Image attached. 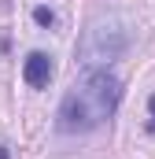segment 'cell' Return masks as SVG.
<instances>
[{"instance_id": "cell-1", "label": "cell", "mask_w": 155, "mask_h": 159, "mask_svg": "<svg viewBox=\"0 0 155 159\" xmlns=\"http://www.w3.org/2000/svg\"><path fill=\"white\" fill-rule=\"evenodd\" d=\"M118 100H122V81L107 70H89L59 104V129L63 133H89L115 115Z\"/></svg>"}, {"instance_id": "cell-5", "label": "cell", "mask_w": 155, "mask_h": 159, "mask_svg": "<svg viewBox=\"0 0 155 159\" xmlns=\"http://www.w3.org/2000/svg\"><path fill=\"white\" fill-rule=\"evenodd\" d=\"M148 111H152V126H155V96L148 100Z\"/></svg>"}, {"instance_id": "cell-6", "label": "cell", "mask_w": 155, "mask_h": 159, "mask_svg": "<svg viewBox=\"0 0 155 159\" xmlns=\"http://www.w3.org/2000/svg\"><path fill=\"white\" fill-rule=\"evenodd\" d=\"M0 159H11V156H7V148H0Z\"/></svg>"}, {"instance_id": "cell-3", "label": "cell", "mask_w": 155, "mask_h": 159, "mask_svg": "<svg viewBox=\"0 0 155 159\" xmlns=\"http://www.w3.org/2000/svg\"><path fill=\"white\" fill-rule=\"evenodd\" d=\"M22 78H26L30 89H44V85L52 81V56H44V52H30L26 63H22Z\"/></svg>"}, {"instance_id": "cell-2", "label": "cell", "mask_w": 155, "mask_h": 159, "mask_svg": "<svg viewBox=\"0 0 155 159\" xmlns=\"http://www.w3.org/2000/svg\"><path fill=\"white\" fill-rule=\"evenodd\" d=\"M129 48V30L122 15H96L85 22L81 37H78V67L85 70H104L107 63H115Z\"/></svg>"}, {"instance_id": "cell-4", "label": "cell", "mask_w": 155, "mask_h": 159, "mask_svg": "<svg viewBox=\"0 0 155 159\" xmlns=\"http://www.w3.org/2000/svg\"><path fill=\"white\" fill-rule=\"evenodd\" d=\"M33 22L37 26H55V11L52 7H33Z\"/></svg>"}]
</instances>
